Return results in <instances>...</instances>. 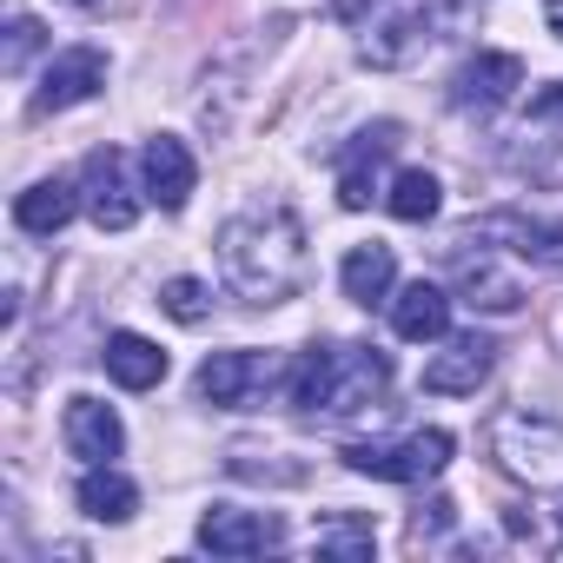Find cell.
Here are the masks:
<instances>
[{
  "label": "cell",
  "instance_id": "obj_20",
  "mask_svg": "<svg viewBox=\"0 0 563 563\" xmlns=\"http://www.w3.org/2000/svg\"><path fill=\"white\" fill-rule=\"evenodd\" d=\"M74 206H80V192H74L67 179H41V186H27V192L14 199V225L34 232V239H54V232L74 219Z\"/></svg>",
  "mask_w": 563,
  "mask_h": 563
},
{
  "label": "cell",
  "instance_id": "obj_19",
  "mask_svg": "<svg viewBox=\"0 0 563 563\" xmlns=\"http://www.w3.org/2000/svg\"><path fill=\"white\" fill-rule=\"evenodd\" d=\"M107 378L126 385V391H153L166 378V352L153 339H140V332H113L107 339Z\"/></svg>",
  "mask_w": 563,
  "mask_h": 563
},
{
  "label": "cell",
  "instance_id": "obj_23",
  "mask_svg": "<svg viewBox=\"0 0 563 563\" xmlns=\"http://www.w3.org/2000/svg\"><path fill=\"white\" fill-rule=\"evenodd\" d=\"M159 306H166L179 325H206V319H212V286H206V278H166V286H159Z\"/></svg>",
  "mask_w": 563,
  "mask_h": 563
},
{
  "label": "cell",
  "instance_id": "obj_6",
  "mask_svg": "<svg viewBox=\"0 0 563 563\" xmlns=\"http://www.w3.org/2000/svg\"><path fill=\"white\" fill-rule=\"evenodd\" d=\"M140 192H146V186H133L120 146H93V153H87V166H80V206H87V219H93L100 232H126V225L140 219Z\"/></svg>",
  "mask_w": 563,
  "mask_h": 563
},
{
  "label": "cell",
  "instance_id": "obj_7",
  "mask_svg": "<svg viewBox=\"0 0 563 563\" xmlns=\"http://www.w3.org/2000/svg\"><path fill=\"white\" fill-rule=\"evenodd\" d=\"M431 41H438V14L431 8H398L378 27H365L358 60L365 67H411L418 54H431Z\"/></svg>",
  "mask_w": 563,
  "mask_h": 563
},
{
  "label": "cell",
  "instance_id": "obj_4",
  "mask_svg": "<svg viewBox=\"0 0 563 563\" xmlns=\"http://www.w3.org/2000/svg\"><path fill=\"white\" fill-rule=\"evenodd\" d=\"M192 385L219 411H258L272 391H286V365H278L272 352H212Z\"/></svg>",
  "mask_w": 563,
  "mask_h": 563
},
{
  "label": "cell",
  "instance_id": "obj_11",
  "mask_svg": "<svg viewBox=\"0 0 563 563\" xmlns=\"http://www.w3.org/2000/svg\"><path fill=\"white\" fill-rule=\"evenodd\" d=\"M60 438H67V451H74L80 464H113V457L126 451V424H120V411L100 405V398H67Z\"/></svg>",
  "mask_w": 563,
  "mask_h": 563
},
{
  "label": "cell",
  "instance_id": "obj_18",
  "mask_svg": "<svg viewBox=\"0 0 563 563\" xmlns=\"http://www.w3.org/2000/svg\"><path fill=\"white\" fill-rule=\"evenodd\" d=\"M74 504H80L93 523H126V517L140 510V484H133L126 471H113V464H87V477H80Z\"/></svg>",
  "mask_w": 563,
  "mask_h": 563
},
{
  "label": "cell",
  "instance_id": "obj_27",
  "mask_svg": "<svg viewBox=\"0 0 563 563\" xmlns=\"http://www.w3.org/2000/svg\"><path fill=\"white\" fill-rule=\"evenodd\" d=\"M530 120H563V80H556V87H543V93L530 100Z\"/></svg>",
  "mask_w": 563,
  "mask_h": 563
},
{
  "label": "cell",
  "instance_id": "obj_2",
  "mask_svg": "<svg viewBox=\"0 0 563 563\" xmlns=\"http://www.w3.org/2000/svg\"><path fill=\"white\" fill-rule=\"evenodd\" d=\"M385 385H391L385 352H372V345H312V352H299L292 372H286V405L345 418V411L378 405Z\"/></svg>",
  "mask_w": 563,
  "mask_h": 563
},
{
  "label": "cell",
  "instance_id": "obj_3",
  "mask_svg": "<svg viewBox=\"0 0 563 563\" xmlns=\"http://www.w3.org/2000/svg\"><path fill=\"white\" fill-rule=\"evenodd\" d=\"M490 457L530 490H563V424L543 411H504L490 424Z\"/></svg>",
  "mask_w": 563,
  "mask_h": 563
},
{
  "label": "cell",
  "instance_id": "obj_28",
  "mask_svg": "<svg viewBox=\"0 0 563 563\" xmlns=\"http://www.w3.org/2000/svg\"><path fill=\"white\" fill-rule=\"evenodd\" d=\"M550 34L563 41V0H550Z\"/></svg>",
  "mask_w": 563,
  "mask_h": 563
},
{
  "label": "cell",
  "instance_id": "obj_24",
  "mask_svg": "<svg viewBox=\"0 0 563 563\" xmlns=\"http://www.w3.org/2000/svg\"><path fill=\"white\" fill-rule=\"evenodd\" d=\"M319 550L325 556H372L378 537H372V523H319Z\"/></svg>",
  "mask_w": 563,
  "mask_h": 563
},
{
  "label": "cell",
  "instance_id": "obj_10",
  "mask_svg": "<svg viewBox=\"0 0 563 563\" xmlns=\"http://www.w3.org/2000/svg\"><path fill=\"white\" fill-rule=\"evenodd\" d=\"M140 186H146V199H153L159 212H179V206L192 199V186H199V166H192L186 140L153 133V140H146V153H140Z\"/></svg>",
  "mask_w": 563,
  "mask_h": 563
},
{
  "label": "cell",
  "instance_id": "obj_14",
  "mask_svg": "<svg viewBox=\"0 0 563 563\" xmlns=\"http://www.w3.org/2000/svg\"><path fill=\"white\" fill-rule=\"evenodd\" d=\"M517 87H523V60H517V54H471V60L457 67V80H451V100H457L464 113H490V107H504Z\"/></svg>",
  "mask_w": 563,
  "mask_h": 563
},
{
  "label": "cell",
  "instance_id": "obj_12",
  "mask_svg": "<svg viewBox=\"0 0 563 563\" xmlns=\"http://www.w3.org/2000/svg\"><path fill=\"white\" fill-rule=\"evenodd\" d=\"M490 365H497V345L477 339V332H457V339H444V352H431V365H424V391H438V398H464V391H477V385L490 378Z\"/></svg>",
  "mask_w": 563,
  "mask_h": 563
},
{
  "label": "cell",
  "instance_id": "obj_17",
  "mask_svg": "<svg viewBox=\"0 0 563 563\" xmlns=\"http://www.w3.org/2000/svg\"><path fill=\"white\" fill-rule=\"evenodd\" d=\"M339 286H345V299L352 306H385L391 299V286H398V258H391V245H352L345 252V265H339Z\"/></svg>",
  "mask_w": 563,
  "mask_h": 563
},
{
  "label": "cell",
  "instance_id": "obj_16",
  "mask_svg": "<svg viewBox=\"0 0 563 563\" xmlns=\"http://www.w3.org/2000/svg\"><path fill=\"white\" fill-rule=\"evenodd\" d=\"M391 146H398V126H372V133H358V140L345 146V159H339V199H345L352 212L372 206V192H378V166H385Z\"/></svg>",
  "mask_w": 563,
  "mask_h": 563
},
{
  "label": "cell",
  "instance_id": "obj_13",
  "mask_svg": "<svg viewBox=\"0 0 563 563\" xmlns=\"http://www.w3.org/2000/svg\"><path fill=\"white\" fill-rule=\"evenodd\" d=\"M272 543H278V517H265V510L212 504V510L199 517V550H212V556H258V550H272Z\"/></svg>",
  "mask_w": 563,
  "mask_h": 563
},
{
  "label": "cell",
  "instance_id": "obj_22",
  "mask_svg": "<svg viewBox=\"0 0 563 563\" xmlns=\"http://www.w3.org/2000/svg\"><path fill=\"white\" fill-rule=\"evenodd\" d=\"M385 206H391V219H405V225H424V219H438V206H444V186H438L424 166H411V173H398V179H391Z\"/></svg>",
  "mask_w": 563,
  "mask_h": 563
},
{
  "label": "cell",
  "instance_id": "obj_8",
  "mask_svg": "<svg viewBox=\"0 0 563 563\" xmlns=\"http://www.w3.org/2000/svg\"><path fill=\"white\" fill-rule=\"evenodd\" d=\"M100 87H107V54L100 47H67V54L47 60L41 93H34V113H67L80 100H93Z\"/></svg>",
  "mask_w": 563,
  "mask_h": 563
},
{
  "label": "cell",
  "instance_id": "obj_25",
  "mask_svg": "<svg viewBox=\"0 0 563 563\" xmlns=\"http://www.w3.org/2000/svg\"><path fill=\"white\" fill-rule=\"evenodd\" d=\"M41 41H47V34H41V21H34V14H14V21H8V54H0V67L21 74V67L41 54Z\"/></svg>",
  "mask_w": 563,
  "mask_h": 563
},
{
  "label": "cell",
  "instance_id": "obj_9",
  "mask_svg": "<svg viewBox=\"0 0 563 563\" xmlns=\"http://www.w3.org/2000/svg\"><path fill=\"white\" fill-rule=\"evenodd\" d=\"M471 239L510 245L517 258H537V265H563V219H543V212H490V219H471Z\"/></svg>",
  "mask_w": 563,
  "mask_h": 563
},
{
  "label": "cell",
  "instance_id": "obj_5",
  "mask_svg": "<svg viewBox=\"0 0 563 563\" xmlns=\"http://www.w3.org/2000/svg\"><path fill=\"white\" fill-rule=\"evenodd\" d=\"M345 464L378 484H424L451 464V431H411L398 444H345Z\"/></svg>",
  "mask_w": 563,
  "mask_h": 563
},
{
  "label": "cell",
  "instance_id": "obj_26",
  "mask_svg": "<svg viewBox=\"0 0 563 563\" xmlns=\"http://www.w3.org/2000/svg\"><path fill=\"white\" fill-rule=\"evenodd\" d=\"M444 523H451V504H444V497H431V504H424V510L411 517V530H418V537H438Z\"/></svg>",
  "mask_w": 563,
  "mask_h": 563
},
{
  "label": "cell",
  "instance_id": "obj_21",
  "mask_svg": "<svg viewBox=\"0 0 563 563\" xmlns=\"http://www.w3.org/2000/svg\"><path fill=\"white\" fill-rule=\"evenodd\" d=\"M457 292H464L471 312H517V306H523V286H517L510 272H497L490 258H477V265L457 272Z\"/></svg>",
  "mask_w": 563,
  "mask_h": 563
},
{
  "label": "cell",
  "instance_id": "obj_15",
  "mask_svg": "<svg viewBox=\"0 0 563 563\" xmlns=\"http://www.w3.org/2000/svg\"><path fill=\"white\" fill-rule=\"evenodd\" d=\"M391 332L411 345H438L451 332V292L431 286V278H411V286L391 299Z\"/></svg>",
  "mask_w": 563,
  "mask_h": 563
},
{
  "label": "cell",
  "instance_id": "obj_1",
  "mask_svg": "<svg viewBox=\"0 0 563 563\" xmlns=\"http://www.w3.org/2000/svg\"><path fill=\"white\" fill-rule=\"evenodd\" d=\"M219 272L225 286L245 299V306H286L306 272H312V252H306V225L292 206H245L219 225Z\"/></svg>",
  "mask_w": 563,
  "mask_h": 563
}]
</instances>
